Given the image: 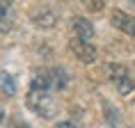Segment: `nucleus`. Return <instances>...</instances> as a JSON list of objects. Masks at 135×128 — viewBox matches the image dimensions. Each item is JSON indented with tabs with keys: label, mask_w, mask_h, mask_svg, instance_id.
Masks as SVG:
<instances>
[{
	"label": "nucleus",
	"mask_w": 135,
	"mask_h": 128,
	"mask_svg": "<svg viewBox=\"0 0 135 128\" xmlns=\"http://www.w3.org/2000/svg\"><path fill=\"white\" fill-rule=\"evenodd\" d=\"M112 25L117 30H121V32L135 37V16L126 14V12H121V9H114L112 12Z\"/></svg>",
	"instance_id": "nucleus-6"
},
{
	"label": "nucleus",
	"mask_w": 135,
	"mask_h": 128,
	"mask_svg": "<svg viewBox=\"0 0 135 128\" xmlns=\"http://www.w3.org/2000/svg\"><path fill=\"white\" fill-rule=\"evenodd\" d=\"M48 73H50V87H53L55 92L66 89V87H69V82H71L69 71H66V69H62V66H53V69H48Z\"/></svg>",
	"instance_id": "nucleus-7"
},
{
	"label": "nucleus",
	"mask_w": 135,
	"mask_h": 128,
	"mask_svg": "<svg viewBox=\"0 0 135 128\" xmlns=\"http://www.w3.org/2000/svg\"><path fill=\"white\" fill-rule=\"evenodd\" d=\"M108 73H110V80H112V85L117 87V92H119L121 96H131V94L135 92V82H133V78H131V73L126 71V66H121V64H110Z\"/></svg>",
	"instance_id": "nucleus-2"
},
{
	"label": "nucleus",
	"mask_w": 135,
	"mask_h": 128,
	"mask_svg": "<svg viewBox=\"0 0 135 128\" xmlns=\"http://www.w3.org/2000/svg\"><path fill=\"white\" fill-rule=\"evenodd\" d=\"M85 5H87L89 9H94V12H99V9L105 7V2H103V0H94V2H85Z\"/></svg>",
	"instance_id": "nucleus-11"
},
{
	"label": "nucleus",
	"mask_w": 135,
	"mask_h": 128,
	"mask_svg": "<svg viewBox=\"0 0 135 128\" xmlns=\"http://www.w3.org/2000/svg\"><path fill=\"white\" fill-rule=\"evenodd\" d=\"M32 23H35L37 28H53L57 23V12L50 9L48 5H41L39 9L32 12Z\"/></svg>",
	"instance_id": "nucleus-5"
},
{
	"label": "nucleus",
	"mask_w": 135,
	"mask_h": 128,
	"mask_svg": "<svg viewBox=\"0 0 135 128\" xmlns=\"http://www.w3.org/2000/svg\"><path fill=\"white\" fill-rule=\"evenodd\" d=\"M2 119H5V110L0 107V124H2Z\"/></svg>",
	"instance_id": "nucleus-13"
},
{
	"label": "nucleus",
	"mask_w": 135,
	"mask_h": 128,
	"mask_svg": "<svg viewBox=\"0 0 135 128\" xmlns=\"http://www.w3.org/2000/svg\"><path fill=\"white\" fill-rule=\"evenodd\" d=\"M25 105L35 114H39L41 119H53L55 117V110H57L55 101H53V94L41 92V89H30L28 99H25Z\"/></svg>",
	"instance_id": "nucleus-1"
},
{
	"label": "nucleus",
	"mask_w": 135,
	"mask_h": 128,
	"mask_svg": "<svg viewBox=\"0 0 135 128\" xmlns=\"http://www.w3.org/2000/svg\"><path fill=\"white\" fill-rule=\"evenodd\" d=\"M14 28V5L7 0H0V35Z\"/></svg>",
	"instance_id": "nucleus-8"
},
{
	"label": "nucleus",
	"mask_w": 135,
	"mask_h": 128,
	"mask_svg": "<svg viewBox=\"0 0 135 128\" xmlns=\"http://www.w3.org/2000/svg\"><path fill=\"white\" fill-rule=\"evenodd\" d=\"M0 89L5 92V96H14L16 94V80H14L12 73L0 71Z\"/></svg>",
	"instance_id": "nucleus-10"
},
{
	"label": "nucleus",
	"mask_w": 135,
	"mask_h": 128,
	"mask_svg": "<svg viewBox=\"0 0 135 128\" xmlns=\"http://www.w3.org/2000/svg\"><path fill=\"white\" fill-rule=\"evenodd\" d=\"M71 30L76 39L80 41H92L94 39V25L89 23V18H83V16H73L71 18Z\"/></svg>",
	"instance_id": "nucleus-4"
},
{
	"label": "nucleus",
	"mask_w": 135,
	"mask_h": 128,
	"mask_svg": "<svg viewBox=\"0 0 135 128\" xmlns=\"http://www.w3.org/2000/svg\"><path fill=\"white\" fill-rule=\"evenodd\" d=\"M55 128H80V126L76 124V121H60Z\"/></svg>",
	"instance_id": "nucleus-12"
},
{
	"label": "nucleus",
	"mask_w": 135,
	"mask_h": 128,
	"mask_svg": "<svg viewBox=\"0 0 135 128\" xmlns=\"http://www.w3.org/2000/svg\"><path fill=\"white\" fill-rule=\"evenodd\" d=\"M69 46H71L73 55L78 57L80 62H85V64H94L96 57H99V53H96V48H94L92 41H80V39L73 37L71 41H69Z\"/></svg>",
	"instance_id": "nucleus-3"
},
{
	"label": "nucleus",
	"mask_w": 135,
	"mask_h": 128,
	"mask_svg": "<svg viewBox=\"0 0 135 128\" xmlns=\"http://www.w3.org/2000/svg\"><path fill=\"white\" fill-rule=\"evenodd\" d=\"M30 89L53 92V87H50V73H48V69H39V71H35V76H32V82H30Z\"/></svg>",
	"instance_id": "nucleus-9"
}]
</instances>
